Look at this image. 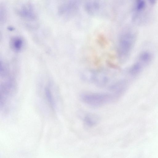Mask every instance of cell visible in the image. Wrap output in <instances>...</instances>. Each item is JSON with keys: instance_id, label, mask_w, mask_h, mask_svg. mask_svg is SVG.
I'll return each instance as SVG.
<instances>
[{"instance_id": "7", "label": "cell", "mask_w": 158, "mask_h": 158, "mask_svg": "<svg viewBox=\"0 0 158 158\" xmlns=\"http://www.w3.org/2000/svg\"><path fill=\"white\" fill-rule=\"evenodd\" d=\"M127 86V81L125 79H121L112 84L109 88L112 93L119 98L125 93Z\"/></svg>"}, {"instance_id": "4", "label": "cell", "mask_w": 158, "mask_h": 158, "mask_svg": "<svg viewBox=\"0 0 158 158\" xmlns=\"http://www.w3.org/2000/svg\"><path fill=\"white\" fill-rule=\"evenodd\" d=\"M153 55L148 50L141 52L128 70V73L131 76H135L139 74L152 62Z\"/></svg>"}, {"instance_id": "9", "label": "cell", "mask_w": 158, "mask_h": 158, "mask_svg": "<svg viewBox=\"0 0 158 158\" xmlns=\"http://www.w3.org/2000/svg\"><path fill=\"white\" fill-rule=\"evenodd\" d=\"M83 121L84 124L89 127H92L96 125L99 120L98 117L92 113H86L83 117Z\"/></svg>"}, {"instance_id": "8", "label": "cell", "mask_w": 158, "mask_h": 158, "mask_svg": "<svg viewBox=\"0 0 158 158\" xmlns=\"http://www.w3.org/2000/svg\"><path fill=\"white\" fill-rule=\"evenodd\" d=\"M77 6L75 2L69 1L61 3L59 6V14L64 17H68L73 14L77 9Z\"/></svg>"}, {"instance_id": "5", "label": "cell", "mask_w": 158, "mask_h": 158, "mask_svg": "<svg viewBox=\"0 0 158 158\" xmlns=\"http://www.w3.org/2000/svg\"><path fill=\"white\" fill-rule=\"evenodd\" d=\"M81 77L84 80L93 83L99 87L105 86L109 81L108 77L100 73L86 72L82 74Z\"/></svg>"}, {"instance_id": "1", "label": "cell", "mask_w": 158, "mask_h": 158, "mask_svg": "<svg viewBox=\"0 0 158 158\" xmlns=\"http://www.w3.org/2000/svg\"><path fill=\"white\" fill-rule=\"evenodd\" d=\"M155 3L153 0H136L133 8L134 21L138 25L145 24L149 19Z\"/></svg>"}, {"instance_id": "10", "label": "cell", "mask_w": 158, "mask_h": 158, "mask_svg": "<svg viewBox=\"0 0 158 158\" xmlns=\"http://www.w3.org/2000/svg\"><path fill=\"white\" fill-rule=\"evenodd\" d=\"M10 47L13 51L15 52L20 51L23 46V41L18 36L13 37L10 40Z\"/></svg>"}, {"instance_id": "12", "label": "cell", "mask_w": 158, "mask_h": 158, "mask_svg": "<svg viewBox=\"0 0 158 158\" xmlns=\"http://www.w3.org/2000/svg\"><path fill=\"white\" fill-rule=\"evenodd\" d=\"M99 7V4L95 2L88 3L86 5V10L90 13L95 12Z\"/></svg>"}, {"instance_id": "2", "label": "cell", "mask_w": 158, "mask_h": 158, "mask_svg": "<svg viewBox=\"0 0 158 158\" xmlns=\"http://www.w3.org/2000/svg\"><path fill=\"white\" fill-rule=\"evenodd\" d=\"M135 31H127L120 37L118 43V56L122 61H125L129 57L136 42L137 35Z\"/></svg>"}, {"instance_id": "6", "label": "cell", "mask_w": 158, "mask_h": 158, "mask_svg": "<svg viewBox=\"0 0 158 158\" xmlns=\"http://www.w3.org/2000/svg\"><path fill=\"white\" fill-rule=\"evenodd\" d=\"M17 14L25 19L33 21L36 18V15L32 5L29 3L22 4L16 10Z\"/></svg>"}, {"instance_id": "11", "label": "cell", "mask_w": 158, "mask_h": 158, "mask_svg": "<svg viewBox=\"0 0 158 158\" xmlns=\"http://www.w3.org/2000/svg\"><path fill=\"white\" fill-rule=\"evenodd\" d=\"M52 93L49 86L45 88V94L47 101L52 109H54L56 107V104L53 95Z\"/></svg>"}, {"instance_id": "3", "label": "cell", "mask_w": 158, "mask_h": 158, "mask_svg": "<svg viewBox=\"0 0 158 158\" xmlns=\"http://www.w3.org/2000/svg\"><path fill=\"white\" fill-rule=\"evenodd\" d=\"M81 100L92 107H100L112 102L118 98L112 93H85L80 96Z\"/></svg>"}]
</instances>
